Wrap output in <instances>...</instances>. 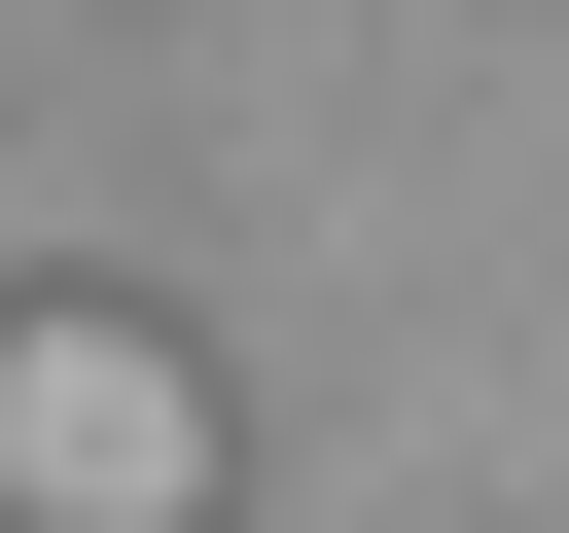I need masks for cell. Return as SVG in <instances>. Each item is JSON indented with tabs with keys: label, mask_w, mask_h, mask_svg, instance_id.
<instances>
[{
	"label": "cell",
	"mask_w": 569,
	"mask_h": 533,
	"mask_svg": "<svg viewBox=\"0 0 569 533\" xmlns=\"http://www.w3.org/2000/svg\"><path fill=\"white\" fill-rule=\"evenodd\" d=\"M0 533H213V355L178 320H0Z\"/></svg>",
	"instance_id": "cell-1"
}]
</instances>
